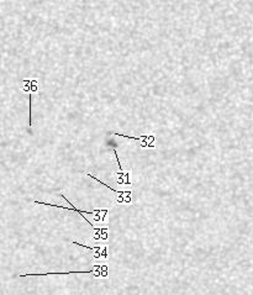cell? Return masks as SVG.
<instances>
[{
  "label": "cell",
  "instance_id": "6da1fadb",
  "mask_svg": "<svg viewBox=\"0 0 253 295\" xmlns=\"http://www.w3.org/2000/svg\"><path fill=\"white\" fill-rule=\"evenodd\" d=\"M59 196L63 198L67 203H68L69 208L63 205H57V204H52V203H46V201H38V200H33L32 203L33 204H38V205H43V206H49V208H59V209H64V210H70V211H74L77 214H85V215H89L93 217V221L98 225H106L107 224V214H109L110 209L106 208V209H93V210H80L79 208H75V206L72 204V201H69L68 198H66L63 191L59 193Z\"/></svg>",
  "mask_w": 253,
  "mask_h": 295
},
{
  "label": "cell",
  "instance_id": "7a4b0ae2",
  "mask_svg": "<svg viewBox=\"0 0 253 295\" xmlns=\"http://www.w3.org/2000/svg\"><path fill=\"white\" fill-rule=\"evenodd\" d=\"M69 274H90L95 279H107L110 277V267L107 262H95L88 271H72V272H48V273H26L19 277H49V275H69Z\"/></svg>",
  "mask_w": 253,
  "mask_h": 295
},
{
  "label": "cell",
  "instance_id": "3957f363",
  "mask_svg": "<svg viewBox=\"0 0 253 295\" xmlns=\"http://www.w3.org/2000/svg\"><path fill=\"white\" fill-rule=\"evenodd\" d=\"M72 243L78 247H83L85 250L90 251L93 253V259L94 262H107L110 258V251L107 243H82L77 241H72Z\"/></svg>",
  "mask_w": 253,
  "mask_h": 295
},
{
  "label": "cell",
  "instance_id": "277c9868",
  "mask_svg": "<svg viewBox=\"0 0 253 295\" xmlns=\"http://www.w3.org/2000/svg\"><path fill=\"white\" fill-rule=\"evenodd\" d=\"M86 177H88V178H90V179H93V180H95V182H99L101 185H104L105 188H107L109 190H111L112 193L116 195L115 198H116V203H117L118 205H132V203H133V199H132V196H133L132 189L117 190V189L111 188L110 185H107L106 183L101 182V180H100L99 178H98V177H95V175H93V174H90V173H88V174H86Z\"/></svg>",
  "mask_w": 253,
  "mask_h": 295
},
{
  "label": "cell",
  "instance_id": "5b68a950",
  "mask_svg": "<svg viewBox=\"0 0 253 295\" xmlns=\"http://www.w3.org/2000/svg\"><path fill=\"white\" fill-rule=\"evenodd\" d=\"M83 220L88 222V225L91 226V234H90V242L94 243H107L109 242V226L107 225H93L91 221L85 216V214L80 215Z\"/></svg>",
  "mask_w": 253,
  "mask_h": 295
},
{
  "label": "cell",
  "instance_id": "8992f818",
  "mask_svg": "<svg viewBox=\"0 0 253 295\" xmlns=\"http://www.w3.org/2000/svg\"><path fill=\"white\" fill-rule=\"evenodd\" d=\"M110 133L116 135L118 137H123V138H128V139H132V141H136L140 143L141 148H143V149H156V136H154V133H146L140 137H132V136H127V135L118 133V132H110Z\"/></svg>",
  "mask_w": 253,
  "mask_h": 295
},
{
  "label": "cell",
  "instance_id": "52a82bcc",
  "mask_svg": "<svg viewBox=\"0 0 253 295\" xmlns=\"http://www.w3.org/2000/svg\"><path fill=\"white\" fill-rule=\"evenodd\" d=\"M114 175H115L117 185H120V187H127V188L132 187V184H133L132 170L130 168L118 169L117 172H114Z\"/></svg>",
  "mask_w": 253,
  "mask_h": 295
}]
</instances>
